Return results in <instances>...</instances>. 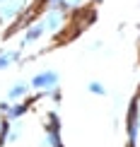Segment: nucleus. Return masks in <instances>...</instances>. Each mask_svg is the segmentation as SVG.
Wrapping results in <instances>:
<instances>
[{
	"label": "nucleus",
	"instance_id": "f257e3e1",
	"mask_svg": "<svg viewBox=\"0 0 140 147\" xmlns=\"http://www.w3.org/2000/svg\"><path fill=\"white\" fill-rule=\"evenodd\" d=\"M126 140L128 147H140V96H133L126 113Z\"/></svg>",
	"mask_w": 140,
	"mask_h": 147
},
{
	"label": "nucleus",
	"instance_id": "f03ea898",
	"mask_svg": "<svg viewBox=\"0 0 140 147\" xmlns=\"http://www.w3.org/2000/svg\"><path fill=\"white\" fill-rule=\"evenodd\" d=\"M29 84H32L34 92H51V89H58L60 87V75H58V70L46 68V70L34 72L32 80H29Z\"/></svg>",
	"mask_w": 140,
	"mask_h": 147
},
{
	"label": "nucleus",
	"instance_id": "7ed1b4c3",
	"mask_svg": "<svg viewBox=\"0 0 140 147\" xmlns=\"http://www.w3.org/2000/svg\"><path fill=\"white\" fill-rule=\"evenodd\" d=\"M39 20L44 22V27H46V34H48V36H58V34L63 32L65 27H68L70 17H68V12L44 10V15H39Z\"/></svg>",
	"mask_w": 140,
	"mask_h": 147
},
{
	"label": "nucleus",
	"instance_id": "20e7f679",
	"mask_svg": "<svg viewBox=\"0 0 140 147\" xmlns=\"http://www.w3.org/2000/svg\"><path fill=\"white\" fill-rule=\"evenodd\" d=\"M44 36H48L46 34V27H44V22L36 17L32 24H27V27L22 29V34H20V48H22V51H24V48H32V46L39 44Z\"/></svg>",
	"mask_w": 140,
	"mask_h": 147
},
{
	"label": "nucleus",
	"instance_id": "39448f33",
	"mask_svg": "<svg viewBox=\"0 0 140 147\" xmlns=\"http://www.w3.org/2000/svg\"><path fill=\"white\" fill-rule=\"evenodd\" d=\"M29 92H32V84H29V80H17V82H12L7 92H5V99H10L12 104L15 101H27Z\"/></svg>",
	"mask_w": 140,
	"mask_h": 147
},
{
	"label": "nucleus",
	"instance_id": "423d86ee",
	"mask_svg": "<svg viewBox=\"0 0 140 147\" xmlns=\"http://www.w3.org/2000/svg\"><path fill=\"white\" fill-rule=\"evenodd\" d=\"M22 48H0V72H5V70H10L12 65H17V63H22Z\"/></svg>",
	"mask_w": 140,
	"mask_h": 147
},
{
	"label": "nucleus",
	"instance_id": "0eeeda50",
	"mask_svg": "<svg viewBox=\"0 0 140 147\" xmlns=\"http://www.w3.org/2000/svg\"><path fill=\"white\" fill-rule=\"evenodd\" d=\"M29 106H32V101H15L3 118H7V121H22L24 116L29 113Z\"/></svg>",
	"mask_w": 140,
	"mask_h": 147
},
{
	"label": "nucleus",
	"instance_id": "6e6552de",
	"mask_svg": "<svg viewBox=\"0 0 140 147\" xmlns=\"http://www.w3.org/2000/svg\"><path fill=\"white\" fill-rule=\"evenodd\" d=\"M24 138V123L22 121H10V130H7V145H15Z\"/></svg>",
	"mask_w": 140,
	"mask_h": 147
},
{
	"label": "nucleus",
	"instance_id": "1a4fd4ad",
	"mask_svg": "<svg viewBox=\"0 0 140 147\" xmlns=\"http://www.w3.org/2000/svg\"><path fill=\"white\" fill-rule=\"evenodd\" d=\"M87 92L94 96H106V84L101 80H89L87 82Z\"/></svg>",
	"mask_w": 140,
	"mask_h": 147
},
{
	"label": "nucleus",
	"instance_id": "9d476101",
	"mask_svg": "<svg viewBox=\"0 0 140 147\" xmlns=\"http://www.w3.org/2000/svg\"><path fill=\"white\" fill-rule=\"evenodd\" d=\"M85 3H87V0H68L70 10H80V7H85Z\"/></svg>",
	"mask_w": 140,
	"mask_h": 147
},
{
	"label": "nucleus",
	"instance_id": "9b49d317",
	"mask_svg": "<svg viewBox=\"0 0 140 147\" xmlns=\"http://www.w3.org/2000/svg\"><path fill=\"white\" fill-rule=\"evenodd\" d=\"M138 41H140V36H138Z\"/></svg>",
	"mask_w": 140,
	"mask_h": 147
}]
</instances>
